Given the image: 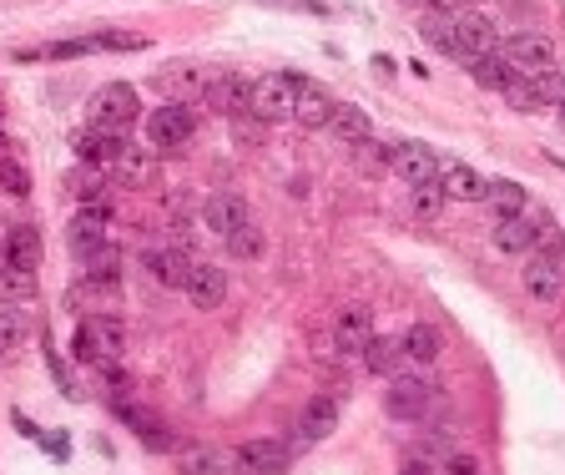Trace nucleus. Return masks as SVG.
Returning a JSON list of instances; mask_svg holds the SVG:
<instances>
[{"mask_svg": "<svg viewBox=\"0 0 565 475\" xmlns=\"http://www.w3.org/2000/svg\"><path fill=\"white\" fill-rule=\"evenodd\" d=\"M142 117V102L127 81H106L97 97L87 102V132H106V137H127Z\"/></svg>", "mask_w": 565, "mask_h": 475, "instance_id": "1", "label": "nucleus"}, {"mask_svg": "<svg viewBox=\"0 0 565 475\" xmlns=\"http://www.w3.org/2000/svg\"><path fill=\"white\" fill-rule=\"evenodd\" d=\"M5 355H11V349H5V344H0V359H5Z\"/></svg>", "mask_w": 565, "mask_h": 475, "instance_id": "42", "label": "nucleus"}, {"mask_svg": "<svg viewBox=\"0 0 565 475\" xmlns=\"http://www.w3.org/2000/svg\"><path fill=\"white\" fill-rule=\"evenodd\" d=\"M192 132H197V121H192V112L182 102H162L152 117H146V142H152V152H177L188 147Z\"/></svg>", "mask_w": 565, "mask_h": 475, "instance_id": "3", "label": "nucleus"}, {"mask_svg": "<svg viewBox=\"0 0 565 475\" xmlns=\"http://www.w3.org/2000/svg\"><path fill=\"white\" fill-rule=\"evenodd\" d=\"M203 223H207V233H218L222 243H228V238L243 223H253V218H247V203L237 193H213L203 203Z\"/></svg>", "mask_w": 565, "mask_h": 475, "instance_id": "17", "label": "nucleus"}, {"mask_svg": "<svg viewBox=\"0 0 565 475\" xmlns=\"http://www.w3.org/2000/svg\"><path fill=\"white\" fill-rule=\"evenodd\" d=\"M561 121H565V106H561Z\"/></svg>", "mask_w": 565, "mask_h": 475, "instance_id": "44", "label": "nucleus"}, {"mask_svg": "<svg viewBox=\"0 0 565 475\" xmlns=\"http://www.w3.org/2000/svg\"><path fill=\"white\" fill-rule=\"evenodd\" d=\"M429 405H435V385H429V380H420V374H409V370L389 380L384 410H389L394 420H420Z\"/></svg>", "mask_w": 565, "mask_h": 475, "instance_id": "9", "label": "nucleus"}, {"mask_svg": "<svg viewBox=\"0 0 565 475\" xmlns=\"http://www.w3.org/2000/svg\"><path fill=\"white\" fill-rule=\"evenodd\" d=\"M369 339H374V313L359 309V304L338 309V319H334V349H338V355L359 359L363 349H369Z\"/></svg>", "mask_w": 565, "mask_h": 475, "instance_id": "13", "label": "nucleus"}, {"mask_svg": "<svg viewBox=\"0 0 565 475\" xmlns=\"http://www.w3.org/2000/svg\"><path fill=\"white\" fill-rule=\"evenodd\" d=\"M354 157H359L363 172H384V167H389V157H394V147H384V142H374V137H369V142H359V147H354Z\"/></svg>", "mask_w": 565, "mask_h": 475, "instance_id": "36", "label": "nucleus"}, {"mask_svg": "<svg viewBox=\"0 0 565 475\" xmlns=\"http://www.w3.org/2000/svg\"><path fill=\"white\" fill-rule=\"evenodd\" d=\"M116 172H121L127 182H146V178H152V157L137 152V147H127L121 157H116Z\"/></svg>", "mask_w": 565, "mask_h": 475, "instance_id": "35", "label": "nucleus"}, {"mask_svg": "<svg viewBox=\"0 0 565 475\" xmlns=\"http://www.w3.org/2000/svg\"><path fill=\"white\" fill-rule=\"evenodd\" d=\"M112 203H81V213L72 218V253L76 258H91V253H102L112 243Z\"/></svg>", "mask_w": 565, "mask_h": 475, "instance_id": "5", "label": "nucleus"}, {"mask_svg": "<svg viewBox=\"0 0 565 475\" xmlns=\"http://www.w3.org/2000/svg\"><path fill=\"white\" fill-rule=\"evenodd\" d=\"M500 97H505V102L515 106V112H545V102H540V91L530 87L525 76H515V81H510V87L500 91Z\"/></svg>", "mask_w": 565, "mask_h": 475, "instance_id": "33", "label": "nucleus"}, {"mask_svg": "<svg viewBox=\"0 0 565 475\" xmlns=\"http://www.w3.org/2000/svg\"><path fill=\"white\" fill-rule=\"evenodd\" d=\"M454 51H460L454 61H464V66H470V61L500 51V36L490 30V21H475V15H454Z\"/></svg>", "mask_w": 565, "mask_h": 475, "instance_id": "16", "label": "nucleus"}, {"mask_svg": "<svg viewBox=\"0 0 565 475\" xmlns=\"http://www.w3.org/2000/svg\"><path fill=\"white\" fill-rule=\"evenodd\" d=\"M30 339V309L26 304H15V298H0V344L15 349V344Z\"/></svg>", "mask_w": 565, "mask_h": 475, "instance_id": "29", "label": "nucleus"}, {"mask_svg": "<svg viewBox=\"0 0 565 475\" xmlns=\"http://www.w3.org/2000/svg\"><path fill=\"white\" fill-rule=\"evenodd\" d=\"M399 475H439V471H435V465H424V461H405V471H399Z\"/></svg>", "mask_w": 565, "mask_h": 475, "instance_id": "40", "label": "nucleus"}, {"mask_svg": "<svg viewBox=\"0 0 565 475\" xmlns=\"http://www.w3.org/2000/svg\"><path fill=\"white\" fill-rule=\"evenodd\" d=\"M142 264H146V273L162 283V288H188V273H192V264L182 258L177 248H146L142 253Z\"/></svg>", "mask_w": 565, "mask_h": 475, "instance_id": "22", "label": "nucleus"}, {"mask_svg": "<svg viewBox=\"0 0 565 475\" xmlns=\"http://www.w3.org/2000/svg\"><path fill=\"white\" fill-rule=\"evenodd\" d=\"M420 41L429 46V51H439V56H460L454 51V15H445V11H435V15H424L420 21Z\"/></svg>", "mask_w": 565, "mask_h": 475, "instance_id": "28", "label": "nucleus"}, {"mask_svg": "<svg viewBox=\"0 0 565 475\" xmlns=\"http://www.w3.org/2000/svg\"><path fill=\"white\" fill-rule=\"evenodd\" d=\"M116 415H121V425H127V431L137 435L146 450H172V446H177V440H172V425H167L162 415H152L146 405H121V400H116Z\"/></svg>", "mask_w": 565, "mask_h": 475, "instance_id": "14", "label": "nucleus"}, {"mask_svg": "<svg viewBox=\"0 0 565 475\" xmlns=\"http://www.w3.org/2000/svg\"><path fill=\"white\" fill-rule=\"evenodd\" d=\"M0 157H5V137H0Z\"/></svg>", "mask_w": 565, "mask_h": 475, "instance_id": "43", "label": "nucleus"}, {"mask_svg": "<svg viewBox=\"0 0 565 475\" xmlns=\"http://www.w3.org/2000/svg\"><path fill=\"white\" fill-rule=\"evenodd\" d=\"M485 203L495 208V218H515V213L530 208V197H525V188H521V182H510V178L485 182Z\"/></svg>", "mask_w": 565, "mask_h": 475, "instance_id": "27", "label": "nucleus"}, {"mask_svg": "<svg viewBox=\"0 0 565 475\" xmlns=\"http://www.w3.org/2000/svg\"><path fill=\"white\" fill-rule=\"evenodd\" d=\"M142 36H116V30H106V36H91V51H142Z\"/></svg>", "mask_w": 565, "mask_h": 475, "instance_id": "38", "label": "nucleus"}, {"mask_svg": "<svg viewBox=\"0 0 565 475\" xmlns=\"http://www.w3.org/2000/svg\"><path fill=\"white\" fill-rule=\"evenodd\" d=\"M203 97L213 112L222 117H247V102H253V81H243L237 72H222V76H207L203 81Z\"/></svg>", "mask_w": 565, "mask_h": 475, "instance_id": "12", "label": "nucleus"}, {"mask_svg": "<svg viewBox=\"0 0 565 475\" xmlns=\"http://www.w3.org/2000/svg\"><path fill=\"white\" fill-rule=\"evenodd\" d=\"M41 268V228H11L5 233V273H15V279H30Z\"/></svg>", "mask_w": 565, "mask_h": 475, "instance_id": "15", "label": "nucleus"}, {"mask_svg": "<svg viewBox=\"0 0 565 475\" xmlns=\"http://www.w3.org/2000/svg\"><path fill=\"white\" fill-rule=\"evenodd\" d=\"M399 339H405V359L409 364H420V370H429V364L445 355V339H439L435 324H409Z\"/></svg>", "mask_w": 565, "mask_h": 475, "instance_id": "24", "label": "nucleus"}, {"mask_svg": "<svg viewBox=\"0 0 565 475\" xmlns=\"http://www.w3.org/2000/svg\"><path fill=\"white\" fill-rule=\"evenodd\" d=\"M470 76H475L485 91H505L510 81H515V66H510L500 51H490V56H479V61H470Z\"/></svg>", "mask_w": 565, "mask_h": 475, "instance_id": "30", "label": "nucleus"}, {"mask_svg": "<svg viewBox=\"0 0 565 475\" xmlns=\"http://www.w3.org/2000/svg\"><path fill=\"white\" fill-rule=\"evenodd\" d=\"M329 132L338 137V142H348V147H359V142H369L374 137V121H369V112L354 102H338L334 117H329Z\"/></svg>", "mask_w": 565, "mask_h": 475, "instance_id": "23", "label": "nucleus"}, {"mask_svg": "<svg viewBox=\"0 0 565 475\" xmlns=\"http://www.w3.org/2000/svg\"><path fill=\"white\" fill-rule=\"evenodd\" d=\"M500 56L515 66V76H536L555 66V46L540 36V30H515L510 41H500Z\"/></svg>", "mask_w": 565, "mask_h": 475, "instance_id": "6", "label": "nucleus"}, {"mask_svg": "<svg viewBox=\"0 0 565 475\" xmlns=\"http://www.w3.org/2000/svg\"><path fill=\"white\" fill-rule=\"evenodd\" d=\"M177 465H182V475H228V461L213 446H203V440L177 446Z\"/></svg>", "mask_w": 565, "mask_h": 475, "instance_id": "26", "label": "nucleus"}, {"mask_svg": "<svg viewBox=\"0 0 565 475\" xmlns=\"http://www.w3.org/2000/svg\"><path fill=\"white\" fill-rule=\"evenodd\" d=\"M293 465V446H283L278 435H253L237 446V471L243 475H283Z\"/></svg>", "mask_w": 565, "mask_h": 475, "instance_id": "8", "label": "nucleus"}, {"mask_svg": "<svg viewBox=\"0 0 565 475\" xmlns=\"http://www.w3.org/2000/svg\"><path fill=\"white\" fill-rule=\"evenodd\" d=\"M87 283H91V288H116V283H121V258H116L112 243L87 258Z\"/></svg>", "mask_w": 565, "mask_h": 475, "instance_id": "31", "label": "nucleus"}, {"mask_svg": "<svg viewBox=\"0 0 565 475\" xmlns=\"http://www.w3.org/2000/svg\"><path fill=\"white\" fill-rule=\"evenodd\" d=\"M182 294H188L197 309H218L222 298H228V273H222L218 264H192L188 288H182Z\"/></svg>", "mask_w": 565, "mask_h": 475, "instance_id": "20", "label": "nucleus"}, {"mask_svg": "<svg viewBox=\"0 0 565 475\" xmlns=\"http://www.w3.org/2000/svg\"><path fill=\"white\" fill-rule=\"evenodd\" d=\"M405 203H409V213H420V218H439L450 197H445L439 182H420V188H409V193H405Z\"/></svg>", "mask_w": 565, "mask_h": 475, "instance_id": "32", "label": "nucleus"}, {"mask_svg": "<svg viewBox=\"0 0 565 475\" xmlns=\"http://www.w3.org/2000/svg\"><path fill=\"white\" fill-rule=\"evenodd\" d=\"M525 294L540 304H561L565 298V253H530L525 258Z\"/></svg>", "mask_w": 565, "mask_h": 475, "instance_id": "7", "label": "nucleus"}, {"mask_svg": "<svg viewBox=\"0 0 565 475\" xmlns=\"http://www.w3.org/2000/svg\"><path fill=\"white\" fill-rule=\"evenodd\" d=\"M334 97H329V87L323 81H308V76H298V102H293V121H304V127H329V117H334Z\"/></svg>", "mask_w": 565, "mask_h": 475, "instance_id": "19", "label": "nucleus"}, {"mask_svg": "<svg viewBox=\"0 0 565 475\" xmlns=\"http://www.w3.org/2000/svg\"><path fill=\"white\" fill-rule=\"evenodd\" d=\"M76 152L87 167H116V157L127 152V137H106V132H81L76 137Z\"/></svg>", "mask_w": 565, "mask_h": 475, "instance_id": "25", "label": "nucleus"}, {"mask_svg": "<svg viewBox=\"0 0 565 475\" xmlns=\"http://www.w3.org/2000/svg\"><path fill=\"white\" fill-rule=\"evenodd\" d=\"M429 5H435V11H445V15H454V11H464L470 0H429Z\"/></svg>", "mask_w": 565, "mask_h": 475, "instance_id": "41", "label": "nucleus"}, {"mask_svg": "<svg viewBox=\"0 0 565 475\" xmlns=\"http://www.w3.org/2000/svg\"><path fill=\"white\" fill-rule=\"evenodd\" d=\"M0 188L11 197H26L30 193V178H26V167L11 163V157H0Z\"/></svg>", "mask_w": 565, "mask_h": 475, "instance_id": "37", "label": "nucleus"}, {"mask_svg": "<svg viewBox=\"0 0 565 475\" xmlns=\"http://www.w3.org/2000/svg\"><path fill=\"white\" fill-rule=\"evenodd\" d=\"M551 213L545 208H530L515 213V218H495V248L500 253H515V258H530V253L540 248V223H545Z\"/></svg>", "mask_w": 565, "mask_h": 475, "instance_id": "4", "label": "nucleus"}, {"mask_svg": "<svg viewBox=\"0 0 565 475\" xmlns=\"http://www.w3.org/2000/svg\"><path fill=\"white\" fill-rule=\"evenodd\" d=\"M293 102H298V72H268L253 81V102H247V117L258 121H288Z\"/></svg>", "mask_w": 565, "mask_h": 475, "instance_id": "2", "label": "nucleus"}, {"mask_svg": "<svg viewBox=\"0 0 565 475\" xmlns=\"http://www.w3.org/2000/svg\"><path fill=\"white\" fill-rule=\"evenodd\" d=\"M228 253H232V258H247V264H253V258H262V233L253 223H243L237 233L228 238Z\"/></svg>", "mask_w": 565, "mask_h": 475, "instance_id": "34", "label": "nucleus"}, {"mask_svg": "<svg viewBox=\"0 0 565 475\" xmlns=\"http://www.w3.org/2000/svg\"><path fill=\"white\" fill-rule=\"evenodd\" d=\"M363 370L369 374H384V380H394V374H405V339H399V334H374V339H369V349H363Z\"/></svg>", "mask_w": 565, "mask_h": 475, "instance_id": "21", "label": "nucleus"}, {"mask_svg": "<svg viewBox=\"0 0 565 475\" xmlns=\"http://www.w3.org/2000/svg\"><path fill=\"white\" fill-rule=\"evenodd\" d=\"M439 188H445L450 203H485V178L470 163H460V157L439 163Z\"/></svg>", "mask_w": 565, "mask_h": 475, "instance_id": "18", "label": "nucleus"}, {"mask_svg": "<svg viewBox=\"0 0 565 475\" xmlns=\"http://www.w3.org/2000/svg\"><path fill=\"white\" fill-rule=\"evenodd\" d=\"M439 475H479V461L470 450H450V455L439 461Z\"/></svg>", "mask_w": 565, "mask_h": 475, "instance_id": "39", "label": "nucleus"}, {"mask_svg": "<svg viewBox=\"0 0 565 475\" xmlns=\"http://www.w3.org/2000/svg\"><path fill=\"white\" fill-rule=\"evenodd\" d=\"M389 167L405 178V188H420V182H439V152L429 142H399L389 157Z\"/></svg>", "mask_w": 565, "mask_h": 475, "instance_id": "11", "label": "nucleus"}, {"mask_svg": "<svg viewBox=\"0 0 565 475\" xmlns=\"http://www.w3.org/2000/svg\"><path fill=\"white\" fill-rule=\"evenodd\" d=\"M338 431V395H313L298 415V431H293V450H313L319 440Z\"/></svg>", "mask_w": 565, "mask_h": 475, "instance_id": "10", "label": "nucleus"}]
</instances>
